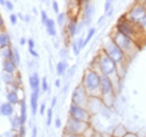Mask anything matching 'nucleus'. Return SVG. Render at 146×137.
I'll return each mask as SVG.
<instances>
[{
  "label": "nucleus",
  "instance_id": "nucleus-30",
  "mask_svg": "<svg viewBox=\"0 0 146 137\" xmlns=\"http://www.w3.org/2000/svg\"><path fill=\"white\" fill-rule=\"evenodd\" d=\"M40 90H43V91H48L49 90V84H48V80H46V78H43L42 79V83H40Z\"/></svg>",
  "mask_w": 146,
  "mask_h": 137
},
{
  "label": "nucleus",
  "instance_id": "nucleus-10",
  "mask_svg": "<svg viewBox=\"0 0 146 137\" xmlns=\"http://www.w3.org/2000/svg\"><path fill=\"white\" fill-rule=\"evenodd\" d=\"M100 92H101V97L110 95H116L115 92V85H113L112 78L101 74V83H100Z\"/></svg>",
  "mask_w": 146,
  "mask_h": 137
},
{
  "label": "nucleus",
  "instance_id": "nucleus-6",
  "mask_svg": "<svg viewBox=\"0 0 146 137\" xmlns=\"http://www.w3.org/2000/svg\"><path fill=\"white\" fill-rule=\"evenodd\" d=\"M115 29L118 30L119 33L124 34L125 36H129V38H131L136 44L139 45L140 47H141V45H140V43H139V40L146 38V34H144L140 29L136 28V27H135L133 23H131V22L128 20V18H127L124 15L118 18Z\"/></svg>",
  "mask_w": 146,
  "mask_h": 137
},
{
  "label": "nucleus",
  "instance_id": "nucleus-33",
  "mask_svg": "<svg viewBox=\"0 0 146 137\" xmlns=\"http://www.w3.org/2000/svg\"><path fill=\"white\" fill-rule=\"evenodd\" d=\"M52 9H54V12H55V13H57V15H58V13H60V9H58V4H57V1H55V0L52 1Z\"/></svg>",
  "mask_w": 146,
  "mask_h": 137
},
{
  "label": "nucleus",
  "instance_id": "nucleus-4",
  "mask_svg": "<svg viewBox=\"0 0 146 137\" xmlns=\"http://www.w3.org/2000/svg\"><path fill=\"white\" fill-rule=\"evenodd\" d=\"M110 38H111L113 41H115L118 46H119V49L125 53V56L129 58V60L131 57H134L135 55L138 53L139 50L141 49L131 38H129V36H125L124 34L119 33V32L116 30V29L111 33Z\"/></svg>",
  "mask_w": 146,
  "mask_h": 137
},
{
  "label": "nucleus",
  "instance_id": "nucleus-19",
  "mask_svg": "<svg viewBox=\"0 0 146 137\" xmlns=\"http://www.w3.org/2000/svg\"><path fill=\"white\" fill-rule=\"evenodd\" d=\"M20 118H21V121H22V124L25 125V123L27 121V106H26V102H25V99L23 101H21L20 102Z\"/></svg>",
  "mask_w": 146,
  "mask_h": 137
},
{
  "label": "nucleus",
  "instance_id": "nucleus-13",
  "mask_svg": "<svg viewBox=\"0 0 146 137\" xmlns=\"http://www.w3.org/2000/svg\"><path fill=\"white\" fill-rule=\"evenodd\" d=\"M77 30H78V28H77V18H71L70 22H68V24H67V34L70 38H73L76 34H77Z\"/></svg>",
  "mask_w": 146,
  "mask_h": 137
},
{
  "label": "nucleus",
  "instance_id": "nucleus-2",
  "mask_svg": "<svg viewBox=\"0 0 146 137\" xmlns=\"http://www.w3.org/2000/svg\"><path fill=\"white\" fill-rule=\"evenodd\" d=\"M101 50L116 63L117 67H118V70L123 69L125 72L127 63H128V61H129V58L125 56V53L122 51V50L119 49V46H118L111 38H107L106 40H105Z\"/></svg>",
  "mask_w": 146,
  "mask_h": 137
},
{
  "label": "nucleus",
  "instance_id": "nucleus-41",
  "mask_svg": "<svg viewBox=\"0 0 146 137\" xmlns=\"http://www.w3.org/2000/svg\"><path fill=\"white\" fill-rule=\"evenodd\" d=\"M124 137H139V135H136L135 132H129V131H128V134Z\"/></svg>",
  "mask_w": 146,
  "mask_h": 137
},
{
  "label": "nucleus",
  "instance_id": "nucleus-26",
  "mask_svg": "<svg viewBox=\"0 0 146 137\" xmlns=\"http://www.w3.org/2000/svg\"><path fill=\"white\" fill-rule=\"evenodd\" d=\"M95 132H96V130H95L94 127L90 125V126L88 127V129H86V130L83 132V135H82V137H93Z\"/></svg>",
  "mask_w": 146,
  "mask_h": 137
},
{
  "label": "nucleus",
  "instance_id": "nucleus-11",
  "mask_svg": "<svg viewBox=\"0 0 146 137\" xmlns=\"http://www.w3.org/2000/svg\"><path fill=\"white\" fill-rule=\"evenodd\" d=\"M3 69L5 73H9V74H16L17 66L12 60H4L3 61Z\"/></svg>",
  "mask_w": 146,
  "mask_h": 137
},
{
  "label": "nucleus",
  "instance_id": "nucleus-23",
  "mask_svg": "<svg viewBox=\"0 0 146 137\" xmlns=\"http://www.w3.org/2000/svg\"><path fill=\"white\" fill-rule=\"evenodd\" d=\"M67 70V62L66 61H60L56 66V73L58 75H63Z\"/></svg>",
  "mask_w": 146,
  "mask_h": 137
},
{
  "label": "nucleus",
  "instance_id": "nucleus-36",
  "mask_svg": "<svg viewBox=\"0 0 146 137\" xmlns=\"http://www.w3.org/2000/svg\"><path fill=\"white\" fill-rule=\"evenodd\" d=\"M5 6H6V9H7L9 11H12V10H13V4H12L11 1H7V0H6Z\"/></svg>",
  "mask_w": 146,
  "mask_h": 137
},
{
  "label": "nucleus",
  "instance_id": "nucleus-20",
  "mask_svg": "<svg viewBox=\"0 0 146 137\" xmlns=\"http://www.w3.org/2000/svg\"><path fill=\"white\" fill-rule=\"evenodd\" d=\"M12 52H13V49H11L10 46L0 49V56L3 57V60H11Z\"/></svg>",
  "mask_w": 146,
  "mask_h": 137
},
{
  "label": "nucleus",
  "instance_id": "nucleus-39",
  "mask_svg": "<svg viewBox=\"0 0 146 137\" xmlns=\"http://www.w3.org/2000/svg\"><path fill=\"white\" fill-rule=\"evenodd\" d=\"M62 137H82V135H74V134H67V132H63Z\"/></svg>",
  "mask_w": 146,
  "mask_h": 137
},
{
  "label": "nucleus",
  "instance_id": "nucleus-1",
  "mask_svg": "<svg viewBox=\"0 0 146 137\" xmlns=\"http://www.w3.org/2000/svg\"><path fill=\"white\" fill-rule=\"evenodd\" d=\"M90 68L98 70L100 74H104V75H107V76H111V78L118 75L117 65L102 51V50H100L99 53L95 56Z\"/></svg>",
  "mask_w": 146,
  "mask_h": 137
},
{
  "label": "nucleus",
  "instance_id": "nucleus-40",
  "mask_svg": "<svg viewBox=\"0 0 146 137\" xmlns=\"http://www.w3.org/2000/svg\"><path fill=\"white\" fill-rule=\"evenodd\" d=\"M10 20H11V23H13V24H16V23H17V16H16V15H13V13L10 16Z\"/></svg>",
  "mask_w": 146,
  "mask_h": 137
},
{
  "label": "nucleus",
  "instance_id": "nucleus-5",
  "mask_svg": "<svg viewBox=\"0 0 146 137\" xmlns=\"http://www.w3.org/2000/svg\"><path fill=\"white\" fill-rule=\"evenodd\" d=\"M124 16L133 23L136 28L146 34V7L139 1H135Z\"/></svg>",
  "mask_w": 146,
  "mask_h": 137
},
{
  "label": "nucleus",
  "instance_id": "nucleus-24",
  "mask_svg": "<svg viewBox=\"0 0 146 137\" xmlns=\"http://www.w3.org/2000/svg\"><path fill=\"white\" fill-rule=\"evenodd\" d=\"M3 79H4V81H5L6 84H9V85H13V84H15V76H13V74H9V73L4 72Z\"/></svg>",
  "mask_w": 146,
  "mask_h": 137
},
{
  "label": "nucleus",
  "instance_id": "nucleus-32",
  "mask_svg": "<svg viewBox=\"0 0 146 137\" xmlns=\"http://www.w3.org/2000/svg\"><path fill=\"white\" fill-rule=\"evenodd\" d=\"M65 18H66V13H58V16H57V23L62 26L63 24V22H65Z\"/></svg>",
  "mask_w": 146,
  "mask_h": 137
},
{
  "label": "nucleus",
  "instance_id": "nucleus-14",
  "mask_svg": "<svg viewBox=\"0 0 146 137\" xmlns=\"http://www.w3.org/2000/svg\"><path fill=\"white\" fill-rule=\"evenodd\" d=\"M0 113L5 117H11L13 114V104L10 102H5L0 106Z\"/></svg>",
  "mask_w": 146,
  "mask_h": 137
},
{
  "label": "nucleus",
  "instance_id": "nucleus-49",
  "mask_svg": "<svg viewBox=\"0 0 146 137\" xmlns=\"http://www.w3.org/2000/svg\"><path fill=\"white\" fill-rule=\"evenodd\" d=\"M27 41H28V40H26L25 38H22V39H21V41H20V44H21V45H25Z\"/></svg>",
  "mask_w": 146,
  "mask_h": 137
},
{
  "label": "nucleus",
  "instance_id": "nucleus-50",
  "mask_svg": "<svg viewBox=\"0 0 146 137\" xmlns=\"http://www.w3.org/2000/svg\"><path fill=\"white\" fill-rule=\"evenodd\" d=\"M138 1H139V3H141V4H143V5L146 7V0H138Z\"/></svg>",
  "mask_w": 146,
  "mask_h": 137
},
{
  "label": "nucleus",
  "instance_id": "nucleus-12",
  "mask_svg": "<svg viewBox=\"0 0 146 137\" xmlns=\"http://www.w3.org/2000/svg\"><path fill=\"white\" fill-rule=\"evenodd\" d=\"M39 92H40V89H36V90H33V92L31 95V107H32V113H33V115H35L36 111H38Z\"/></svg>",
  "mask_w": 146,
  "mask_h": 137
},
{
  "label": "nucleus",
  "instance_id": "nucleus-31",
  "mask_svg": "<svg viewBox=\"0 0 146 137\" xmlns=\"http://www.w3.org/2000/svg\"><path fill=\"white\" fill-rule=\"evenodd\" d=\"M51 121H52V108H49L48 114H46V125L50 126L51 125Z\"/></svg>",
  "mask_w": 146,
  "mask_h": 137
},
{
  "label": "nucleus",
  "instance_id": "nucleus-8",
  "mask_svg": "<svg viewBox=\"0 0 146 137\" xmlns=\"http://www.w3.org/2000/svg\"><path fill=\"white\" fill-rule=\"evenodd\" d=\"M68 117L84 123H90L91 118H93V115H91L90 112L85 107H80L73 103L70 106V109H68Z\"/></svg>",
  "mask_w": 146,
  "mask_h": 137
},
{
  "label": "nucleus",
  "instance_id": "nucleus-44",
  "mask_svg": "<svg viewBox=\"0 0 146 137\" xmlns=\"http://www.w3.org/2000/svg\"><path fill=\"white\" fill-rule=\"evenodd\" d=\"M93 137H105L102 134H101V132H99V131H96V132H95V134H94V136Z\"/></svg>",
  "mask_w": 146,
  "mask_h": 137
},
{
  "label": "nucleus",
  "instance_id": "nucleus-28",
  "mask_svg": "<svg viewBox=\"0 0 146 137\" xmlns=\"http://www.w3.org/2000/svg\"><path fill=\"white\" fill-rule=\"evenodd\" d=\"M72 49H73V52H74V55H79V52H80V46H79V40L77 39V40H74V41L72 43Z\"/></svg>",
  "mask_w": 146,
  "mask_h": 137
},
{
  "label": "nucleus",
  "instance_id": "nucleus-48",
  "mask_svg": "<svg viewBox=\"0 0 146 137\" xmlns=\"http://www.w3.org/2000/svg\"><path fill=\"white\" fill-rule=\"evenodd\" d=\"M55 86H56V88H60V86H61V81L58 80V79L55 81Z\"/></svg>",
  "mask_w": 146,
  "mask_h": 137
},
{
  "label": "nucleus",
  "instance_id": "nucleus-45",
  "mask_svg": "<svg viewBox=\"0 0 146 137\" xmlns=\"http://www.w3.org/2000/svg\"><path fill=\"white\" fill-rule=\"evenodd\" d=\"M32 137H36V127L34 126L33 130H32Z\"/></svg>",
  "mask_w": 146,
  "mask_h": 137
},
{
  "label": "nucleus",
  "instance_id": "nucleus-7",
  "mask_svg": "<svg viewBox=\"0 0 146 137\" xmlns=\"http://www.w3.org/2000/svg\"><path fill=\"white\" fill-rule=\"evenodd\" d=\"M90 126V123H84V121H79L76 120L73 118H70L65 124L63 127V132H67V134H74V135H83V132Z\"/></svg>",
  "mask_w": 146,
  "mask_h": 137
},
{
  "label": "nucleus",
  "instance_id": "nucleus-38",
  "mask_svg": "<svg viewBox=\"0 0 146 137\" xmlns=\"http://www.w3.org/2000/svg\"><path fill=\"white\" fill-rule=\"evenodd\" d=\"M61 125H62L61 119H60V118H56V119H55V127H57V129H60Z\"/></svg>",
  "mask_w": 146,
  "mask_h": 137
},
{
  "label": "nucleus",
  "instance_id": "nucleus-43",
  "mask_svg": "<svg viewBox=\"0 0 146 137\" xmlns=\"http://www.w3.org/2000/svg\"><path fill=\"white\" fill-rule=\"evenodd\" d=\"M29 52H31V55H32V56H34V57H39L38 52H35L34 50H29Z\"/></svg>",
  "mask_w": 146,
  "mask_h": 137
},
{
  "label": "nucleus",
  "instance_id": "nucleus-42",
  "mask_svg": "<svg viewBox=\"0 0 146 137\" xmlns=\"http://www.w3.org/2000/svg\"><path fill=\"white\" fill-rule=\"evenodd\" d=\"M44 112H45V104L43 103L42 106H40V114H42V115H44Z\"/></svg>",
  "mask_w": 146,
  "mask_h": 137
},
{
  "label": "nucleus",
  "instance_id": "nucleus-18",
  "mask_svg": "<svg viewBox=\"0 0 146 137\" xmlns=\"http://www.w3.org/2000/svg\"><path fill=\"white\" fill-rule=\"evenodd\" d=\"M10 46V36L6 32H0V49Z\"/></svg>",
  "mask_w": 146,
  "mask_h": 137
},
{
  "label": "nucleus",
  "instance_id": "nucleus-34",
  "mask_svg": "<svg viewBox=\"0 0 146 137\" xmlns=\"http://www.w3.org/2000/svg\"><path fill=\"white\" fill-rule=\"evenodd\" d=\"M25 135H26V126L22 125L21 129L18 130V137H25Z\"/></svg>",
  "mask_w": 146,
  "mask_h": 137
},
{
  "label": "nucleus",
  "instance_id": "nucleus-9",
  "mask_svg": "<svg viewBox=\"0 0 146 137\" xmlns=\"http://www.w3.org/2000/svg\"><path fill=\"white\" fill-rule=\"evenodd\" d=\"M89 94L86 92V90L84 89V86L79 84L77 88L73 90V94H72V103L73 104H77V106H80V107H85L86 108V104H88L89 101Z\"/></svg>",
  "mask_w": 146,
  "mask_h": 137
},
{
  "label": "nucleus",
  "instance_id": "nucleus-16",
  "mask_svg": "<svg viewBox=\"0 0 146 137\" xmlns=\"http://www.w3.org/2000/svg\"><path fill=\"white\" fill-rule=\"evenodd\" d=\"M40 79H39V75L38 73H34V74H32L31 78H29V85L31 88L33 90H36V89H40Z\"/></svg>",
  "mask_w": 146,
  "mask_h": 137
},
{
  "label": "nucleus",
  "instance_id": "nucleus-47",
  "mask_svg": "<svg viewBox=\"0 0 146 137\" xmlns=\"http://www.w3.org/2000/svg\"><path fill=\"white\" fill-rule=\"evenodd\" d=\"M56 101H57L56 97H54V98H52V101H51V108L55 107V104H56Z\"/></svg>",
  "mask_w": 146,
  "mask_h": 137
},
{
  "label": "nucleus",
  "instance_id": "nucleus-51",
  "mask_svg": "<svg viewBox=\"0 0 146 137\" xmlns=\"http://www.w3.org/2000/svg\"><path fill=\"white\" fill-rule=\"evenodd\" d=\"M5 3H6V0H0V4H1V5H5Z\"/></svg>",
  "mask_w": 146,
  "mask_h": 137
},
{
  "label": "nucleus",
  "instance_id": "nucleus-46",
  "mask_svg": "<svg viewBox=\"0 0 146 137\" xmlns=\"http://www.w3.org/2000/svg\"><path fill=\"white\" fill-rule=\"evenodd\" d=\"M3 28H4V20H3L1 15H0V29H3Z\"/></svg>",
  "mask_w": 146,
  "mask_h": 137
},
{
  "label": "nucleus",
  "instance_id": "nucleus-52",
  "mask_svg": "<svg viewBox=\"0 0 146 137\" xmlns=\"http://www.w3.org/2000/svg\"><path fill=\"white\" fill-rule=\"evenodd\" d=\"M111 137H112V136H111Z\"/></svg>",
  "mask_w": 146,
  "mask_h": 137
},
{
  "label": "nucleus",
  "instance_id": "nucleus-22",
  "mask_svg": "<svg viewBox=\"0 0 146 137\" xmlns=\"http://www.w3.org/2000/svg\"><path fill=\"white\" fill-rule=\"evenodd\" d=\"M55 24H56V23H55V21L51 20V18H49V21L46 22V24H45L49 35H51V36H54L55 34H56V30H55Z\"/></svg>",
  "mask_w": 146,
  "mask_h": 137
},
{
  "label": "nucleus",
  "instance_id": "nucleus-37",
  "mask_svg": "<svg viewBox=\"0 0 146 137\" xmlns=\"http://www.w3.org/2000/svg\"><path fill=\"white\" fill-rule=\"evenodd\" d=\"M27 44H28V50H34V40L33 39H29L28 41H27Z\"/></svg>",
  "mask_w": 146,
  "mask_h": 137
},
{
  "label": "nucleus",
  "instance_id": "nucleus-21",
  "mask_svg": "<svg viewBox=\"0 0 146 137\" xmlns=\"http://www.w3.org/2000/svg\"><path fill=\"white\" fill-rule=\"evenodd\" d=\"M23 125L22 124V121H21V118H20V115H13L12 118H11V127L13 130H20L21 129V126Z\"/></svg>",
  "mask_w": 146,
  "mask_h": 137
},
{
  "label": "nucleus",
  "instance_id": "nucleus-29",
  "mask_svg": "<svg viewBox=\"0 0 146 137\" xmlns=\"http://www.w3.org/2000/svg\"><path fill=\"white\" fill-rule=\"evenodd\" d=\"M95 33H96V29H95V28H90V29H89L88 35H86V38H85V45L90 41L91 38H93V36L95 35Z\"/></svg>",
  "mask_w": 146,
  "mask_h": 137
},
{
  "label": "nucleus",
  "instance_id": "nucleus-35",
  "mask_svg": "<svg viewBox=\"0 0 146 137\" xmlns=\"http://www.w3.org/2000/svg\"><path fill=\"white\" fill-rule=\"evenodd\" d=\"M49 21V18H48V15H46V12L45 11H42V22H43V24H46V22Z\"/></svg>",
  "mask_w": 146,
  "mask_h": 137
},
{
  "label": "nucleus",
  "instance_id": "nucleus-25",
  "mask_svg": "<svg viewBox=\"0 0 146 137\" xmlns=\"http://www.w3.org/2000/svg\"><path fill=\"white\" fill-rule=\"evenodd\" d=\"M11 60L16 63V66L20 65V61H21V57H20V52H18L17 49H13V52H12V57Z\"/></svg>",
  "mask_w": 146,
  "mask_h": 137
},
{
  "label": "nucleus",
  "instance_id": "nucleus-17",
  "mask_svg": "<svg viewBox=\"0 0 146 137\" xmlns=\"http://www.w3.org/2000/svg\"><path fill=\"white\" fill-rule=\"evenodd\" d=\"M6 98H7V102H10L11 104H13V106L21 102V99H20V97H18L17 92L16 91H13V90L9 91V92L6 94Z\"/></svg>",
  "mask_w": 146,
  "mask_h": 137
},
{
  "label": "nucleus",
  "instance_id": "nucleus-15",
  "mask_svg": "<svg viewBox=\"0 0 146 137\" xmlns=\"http://www.w3.org/2000/svg\"><path fill=\"white\" fill-rule=\"evenodd\" d=\"M127 134H128V130L125 129V126L124 125H118L112 130L111 136L112 137H124Z\"/></svg>",
  "mask_w": 146,
  "mask_h": 137
},
{
  "label": "nucleus",
  "instance_id": "nucleus-27",
  "mask_svg": "<svg viewBox=\"0 0 146 137\" xmlns=\"http://www.w3.org/2000/svg\"><path fill=\"white\" fill-rule=\"evenodd\" d=\"M105 12H106L107 16L112 13V0H106V3H105Z\"/></svg>",
  "mask_w": 146,
  "mask_h": 137
},
{
  "label": "nucleus",
  "instance_id": "nucleus-3",
  "mask_svg": "<svg viewBox=\"0 0 146 137\" xmlns=\"http://www.w3.org/2000/svg\"><path fill=\"white\" fill-rule=\"evenodd\" d=\"M100 83H101V74L93 69V68H88L82 78V85L84 86L86 92L89 96H94V97H101V92H100Z\"/></svg>",
  "mask_w": 146,
  "mask_h": 137
}]
</instances>
